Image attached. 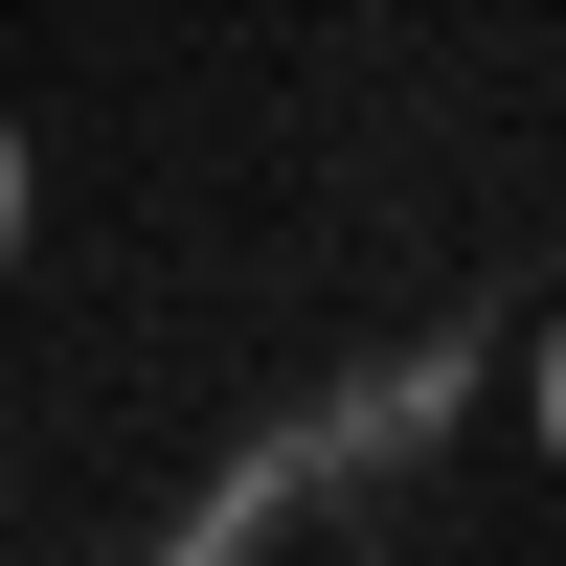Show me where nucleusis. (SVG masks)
I'll list each match as a JSON object with an SVG mask.
<instances>
[{
	"label": "nucleus",
	"mask_w": 566,
	"mask_h": 566,
	"mask_svg": "<svg viewBox=\"0 0 566 566\" xmlns=\"http://www.w3.org/2000/svg\"><path fill=\"white\" fill-rule=\"evenodd\" d=\"M0 272H23V136H0Z\"/></svg>",
	"instance_id": "f257e3e1"
},
{
	"label": "nucleus",
	"mask_w": 566,
	"mask_h": 566,
	"mask_svg": "<svg viewBox=\"0 0 566 566\" xmlns=\"http://www.w3.org/2000/svg\"><path fill=\"white\" fill-rule=\"evenodd\" d=\"M544 453H566V317H544Z\"/></svg>",
	"instance_id": "f03ea898"
}]
</instances>
